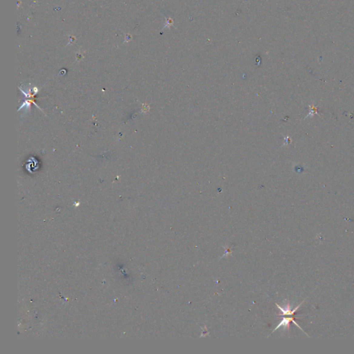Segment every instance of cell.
<instances>
[{"mask_svg":"<svg viewBox=\"0 0 354 354\" xmlns=\"http://www.w3.org/2000/svg\"><path fill=\"white\" fill-rule=\"evenodd\" d=\"M303 302H302L300 304H299V306L296 307V308H295L293 310L291 309L289 304H287L286 306L285 307V308H282V307L280 306L279 304H276V306L278 307L279 309L282 312V313H283V315H284V316H292V315L295 313V312H296L297 310L299 308V306L302 305V304L303 303Z\"/></svg>","mask_w":354,"mask_h":354,"instance_id":"1","label":"cell"},{"mask_svg":"<svg viewBox=\"0 0 354 354\" xmlns=\"http://www.w3.org/2000/svg\"><path fill=\"white\" fill-rule=\"evenodd\" d=\"M165 18V19H166V22H165V25L164 26L163 29L167 28V27H168V28H169V27H171L172 26H173L174 21H173L172 19L171 18H166V17Z\"/></svg>","mask_w":354,"mask_h":354,"instance_id":"3","label":"cell"},{"mask_svg":"<svg viewBox=\"0 0 354 354\" xmlns=\"http://www.w3.org/2000/svg\"><path fill=\"white\" fill-rule=\"evenodd\" d=\"M291 322H293L295 324H296V325L297 326V327L300 329L301 330H302L300 326H299L298 325V324H297L296 323V322L294 320V318H283V319H282V320L281 322H280V323L278 324V325H277V327L274 329L273 332L275 331H276L277 329L282 327V326H284V328L285 327H289V323Z\"/></svg>","mask_w":354,"mask_h":354,"instance_id":"2","label":"cell"}]
</instances>
